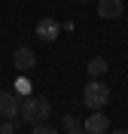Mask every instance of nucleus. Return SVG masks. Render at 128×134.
Here are the masks:
<instances>
[{
  "instance_id": "obj_15",
  "label": "nucleus",
  "mask_w": 128,
  "mask_h": 134,
  "mask_svg": "<svg viewBox=\"0 0 128 134\" xmlns=\"http://www.w3.org/2000/svg\"><path fill=\"white\" fill-rule=\"evenodd\" d=\"M79 3H88V0H79Z\"/></svg>"
},
{
  "instance_id": "obj_4",
  "label": "nucleus",
  "mask_w": 128,
  "mask_h": 134,
  "mask_svg": "<svg viewBox=\"0 0 128 134\" xmlns=\"http://www.w3.org/2000/svg\"><path fill=\"white\" fill-rule=\"evenodd\" d=\"M18 107H21V98L15 92H0V116L3 119H15Z\"/></svg>"
},
{
  "instance_id": "obj_14",
  "label": "nucleus",
  "mask_w": 128,
  "mask_h": 134,
  "mask_svg": "<svg viewBox=\"0 0 128 134\" xmlns=\"http://www.w3.org/2000/svg\"><path fill=\"white\" fill-rule=\"evenodd\" d=\"M67 134H85V128H70Z\"/></svg>"
},
{
  "instance_id": "obj_7",
  "label": "nucleus",
  "mask_w": 128,
  "mask_h": 134,
  "mask_svg": "<svg viewBox=\"0 0 128 134\" xmlns=\"http://www.w3.org/2000/svg\"><path fill=\"white\" fill-rule=\"evenodd\" d=\"M12 64H15V70H31V67L37 64V55L34 49H27V46H21V49H15V55H12Z\"/></svg>"
},
{
  "instance_id": "obj_9",
  "label": "nucleus",
  "mask_w": 128,
  "mask_h": 134,
  "mask_svg": "<svg viewBox=\"0 0 128 134\" xmlns=\"http://www.w3.org/2000/svg\"><path fill=\"white\" fill-rule=\"evenodd\" d=\"M31 134H58V131H55L52 125H46V122H40V125H34V128H31Z\"/></svg>"
},
{
  "instance_id": "obj_13",
  "label": "nucleus",
  "mask_w": 128,
  "mask_h": 134,
  "mask_svg": "<svg viewBox=\"0 0 128 134\" xmlns=\"http://www.w3.org/2000/svg\"><path fill=\"white\" fill-rule=\"evenodd\" d=\"M110 134H128V128H113Z\"/></svg>"
},
{
  "instance_id": "obj_6",
  "label": "nucleus",
  "mask_w": 128,
  "mask_h": 134,
  "mask_svg": "<svg viewBox=\"0 0 128 134\" xmlns=\"http://www.w3.org/2000/svg\"><path fill=\"white\" fill-rule=\"evenodd\" d=\"M125 3L122 0H98V15L101 18H122Z\"/></svg>"
},
{
  "instance_id": "obj_5",
  "label": "nucleus",
  "mask_w": 128,
  "mask_h": 134,
  "mask_svg": "<svg viewBox=\"0 0 128 134\" xmlns=\"http://www.w3.org/2000/svg\"><path fill=\"white\" fill-rule=\"evenodd\" d=\"M82 128H85V134H110V119L104 116L101 110H94L92 116L85 119V125H82Z\"/></svg>"
},
{
  "instance_id": "obj_11",
  "label": "nucleus",
  "mask_w": 128,
  "mask_h": 134,
  "mask_svg": "<svg viewBox=\"0 0 128 134\" xmlns=\"http://www.w3.org/2000/svg\"><path fill=\"white\" fill-rule=\"evenodd\" d=\"M25 94H31V82L27 79H18V98H25Z\"/></svg>"
},
{
  "instance_id": "obj_8",
  "label": "nucleus",
  "mask_w": 128,
  "mask_h": 134,
  "mask_svg": "<svg viewBox=\"0 0 128 134\" xmlns=\"http://www.w3.org/2000/svg\"><path fill=\"white\" fill-rule=\"evenodd\" d=\"M110 70V64H107V58H101V55H94V58H88V76L92 79H98V76H104Z\"/></svg>"
},
{
  "instance_id": "obj_10",
  "label": "nucleus",
  "mask_w": 128,
  "mask_h": 134,
  "mask_svg": "<svg viewBox=\"0 0 128 134\" xmlns=\"http://www.w3.org/2000/svg\"><path fill=\"white\" fill-rule=\"evenodd\" d=\"M0 134H15V119H6V122H0Z\"/></svg>"
},
{
  "instance_id": "obj_1",
  "label": "nucleus",
  "mask_w": 128,
  "mask_h": 134,
  "mask_svg": "<svg viewBox=\"0 0 128 134\" xmlns=\"http://www.w3.org/2000/svg\"><path fill=\"white\" fill-rule=\"evenodd\" d=\"M18 116L31 122V125H40L52 116V104L46 98H37V94H25L21 98V107H18Z\"/></svg>"
},
{
  "instance_id": "obj_2",
  "label": "nucleus",
  "mask_w": 128,
  "mask_h": 134,
  "mask_svg": "<svg viewBox=\"0 0 128 134\" xmlns=\"http://www.w3.org/2000/svg\"><path fill=\"white\" fill-rule=\"evenodd\" d=\"M107 100H110V85L107 82H101V79H88V82H85V88H82L85 110H101Z\"/></svg>"
},
{
  "instance_id": "obj_3",
  "label": "nucleus",
  "mask_w": 128,
  "mask_h": 134,
  "mask_svg": "<svg viewBox=\"0 0 128 134\" xmlns=\"http://www.w3.org/2000/svg\"><path fill=\"white\" fill-rule=\"evenodd\" d=\"M37 37H40L43 43H55L58 40V34H61V21L58 18H52V15H46V18H40L37 21Z\"/></svg>"
},
{
  "instance_id": "obj_12",
  "label": "nucleus",
  "mask_w": 128,
  "mask_h": 134,
  "mask_svg": "<svg viewBox=\"0 0 128 134\" xmlns=\"http://www.w3.org/2000/svg\"><path fill=\"white\" fill-rule=\"evenodd\" d=\"M64 128H67V131H70V128H76V119H73V116H64Z\"/></svg>"
}]
</instances>
